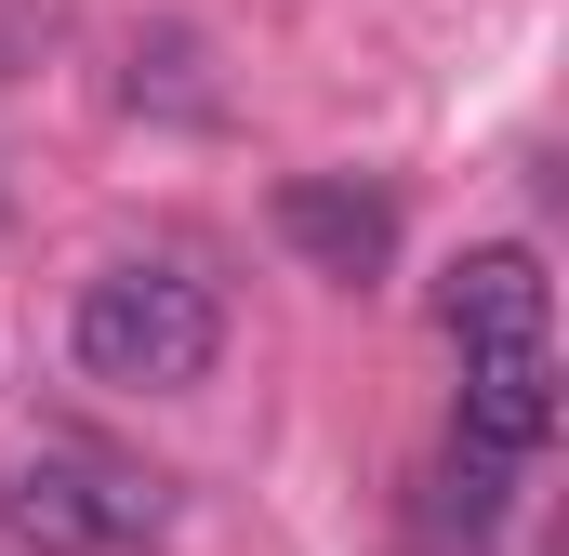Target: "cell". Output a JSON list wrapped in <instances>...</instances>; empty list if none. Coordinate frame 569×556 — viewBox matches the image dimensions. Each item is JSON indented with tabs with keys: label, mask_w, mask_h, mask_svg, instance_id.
<instances>
[{
	"label": "cell",
	"mask_w": 569,
	"mask_h": 556,
	"mask_svg": "<svg viewBox=\"0 0 569 556\" xmlns=\"http://www.w3.org/2000/svg\"><path fill=\"white\" fill-rule=\"evenodd\" d=\"M0 517L27 530L40 556H120V544H159V477L133 464H107V450H80V437H40L13 477H0Z\"/></svg>",
	"instance_id": "2"
},
{
	"label": "cell",
	"mask_w": 569,
	"mask_h": 556,
	"mask_svg": "<svg viewBox=\"0 0 569 556\" xmlns=\"http://www.w3.org/2000/svg\"><path fill=\"white\" fill-rule=\"evenodd\" d=\"M67 345L120 398H186L226 358V305H212V278H186V266H107V278H80Z\"/></svg>",
	"instance_id": "1"
},
{
	"label": "cell",
	"mask_w": 569,
	"mask_h": 556,
	"mask_svg": "<svg viewBox=\"0 0 569 556\" xmlns=\"http://www.w3.org/2000/svg\"><path fill=\"white\" fill-rule=\"evenodd\" d=\"M557 437V331H517V345H463V424H450V450H477V464H530Z\"/></svg>",
	"instance_id": "3"
},
{
	"label": "cell",
	"mask_w": 569,
	"mask_h": 556,
	"mask_svg": "<svg viewBox=\"0 0 569 556\" xmlns=\"http://www.w3.org/2000/svg\"><path fill=\"white\" fill-rule=\"evenodd\" d=\"M437 318H450V345H517V331H543V266L503 239V252H463L450 291H437Z\"/></svg>",
	"instance_id": "5"
},
{
	"label": "cell",
	"mask_w": 569,
	"mask_h": 556,
	"mask_svg": "<svg viewBox=\"0 0 569 556\" xmlns=\"http://www.w3.org/2000/svg\"><path fill=\"white\" fill-rule=\"evenodd\" d=\"M279 239L331 278V291H371V278L398 266V199H385L371 172H291L279 186Z\"/></svg>",
	"instance_id": "4"
}]
</instances>
